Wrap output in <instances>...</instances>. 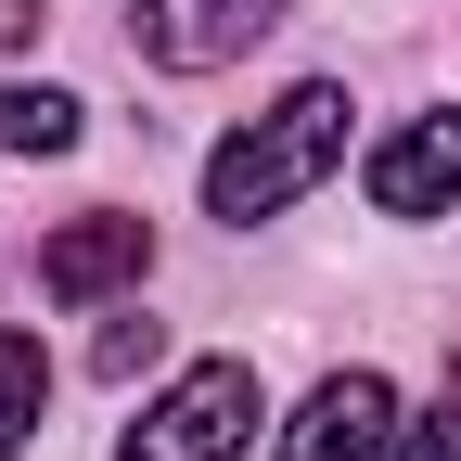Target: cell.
Segmentation results:
<instances>
[{
    "label": "cell",
    "mask_w": 461,
    "mask_h": 461,
    "mask_svg": "<svg viewBox=\"0 0 461 461\" xmlns=\"http://www.w3.org/2000/svg\"><path fill=\"white\" fill-rule=\"evenodd\" d=\"M282 461H397V397H384V372H321L308 411L282 423Z\"/></svg>",
    "instance_id": "8992f818"
},
{
    "label": "cell",
    "mask_w": 461,
    "mask_h": 461,
    "mask_svg": "<svg viewBox=\"0 0 461 461\" xmlns=\"http://www.w3.org/2000/svg\"><path fill=\"white\" fill-rule=\"evenodd\" d=\"M397 461H461V372H448V397L423 423H397Z\"/></svg>",
    "instance_id": "9c48e42d"
},
{
    "label": "cell",
    "mask_w": 461,
    "mask_h": 461,
    "mask_svg": "<svg viewBox=\"0 0 461 461\" xmlns=\"http://www.w3.org/2000/svg\"><path fill=\"white\" fill-rule=\"evenodd\" d=\"M51 411V359H39V333H0V461H14Z\"/></svg>",
    "instance_id": "52a82bcc"
},
{
    "label": "cell",
    "mask_w": 461,
    "mask_h": 461,
    "mask_svg": "<svg viewBox=\"0 0 461 461\" xmlns=\"http://www.w3.org/2000/svg\"><path fill=\"white\" fill-rule=\"evenodd\" d=\"M154 346H167L154 321H115V333H103V372H115V384H129V372H154Z\"/></svg>",
    "instance_id": "30bf717a"
},
{
    "label": "cell",
    "mask_w": 461,
    "mask_h": 461,
    "mask_svg": "<svg viewBox=\"0 0 461 461\" xmlns=\"http://www.w3.org/2000/svg\"><path fill=\"white\" fill-rule=\"evenodd\" d=\"M282 26V0H129V39L154 51L167 77H218Z\"/></svg>",
    "instance_id": "3957f363"
},
{
    "label": "cell",
    "mask_w": 461,
    "mask_h": 461,
    "mask_svg": "<svg viewBox=\"0 0 461 461\" xmlns=\"http://www.w3.org/2000/svg\"><path fill=\"white\" fill-rule=\"evenodd\" d=\"M77 141V90H0V154H65Z\"/></svg>",
    "instance_id": "ba28073f"
},
{
    "label": "cell",
    "mask_w": 461,
    "mask_h": 461,
    "mask_svg": "<svg viewBox=\"0 0 461 461\" xmlns=\"http://www.w3.org/2000/svg\"><path fill=\"white\" fill-rule=\"evenodd\" d=\"M372 218H448L461 205V115H411V129H384L372 167H359Z\"/></svg>",
    "instance_id": "5b68a950"
},
{
    "label": "cell",
    "mask_w": 461,
    "mask_h": 461,
    "mask_svg": "<svg viewBox=\"0 0 461 461\" xmlns=\"http://www.w3.org/2000/svg\"><path fill=\"white\" fill-rule=\"evenodd\" d=\"M333 154H346V90L308 77V90H282L269 115H244V129L205 154V205H218L230 230H244V218H282L295 193L333 180Z\"/></svg>",
    "instance_id": "6da1fadb"
},
{
    "label": "cell",
    "mask_w": 461,
    "mask_h": 461,
    "mask_svg": "<svg viewBox=\"0 0 461 461\" xmlns=\"http://www.w3.org/2000/svg\"><path fill=\"white\" fill-rule=\"evenodd\" d=\"M154 269V230L129 218V205H90V218H65L39 244V295H65V308H103V295H129V282Z\"/></svg>",
    "instance_id": "277c9868"
},
{
    "label": "cell",
    "mask_w": 461,
    "mask_h": 461,
    "mask_svg": "<svg viewBox=\"0 0 461 461\" xmlns=\"http://www.w3.org/2000/svg\"><path fill=\"white\" fill-rule=\"evenodd\" d=\"M257 411H269V397H257V372H244V359H193V372H180V384H167L154 411L129 423V448H115V461H244Z\"/></svg>",
    "instance_id": "7a4b0ae2"
}]
</instances>
